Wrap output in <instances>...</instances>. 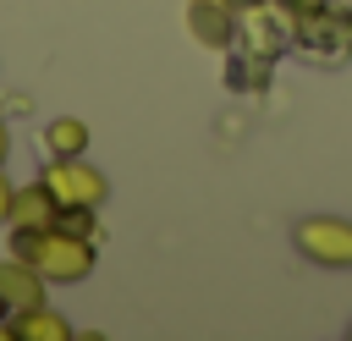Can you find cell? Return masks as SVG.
Instances as JSON below:
<instances>
[{
  "label": "cell",
  "mask_w": 352,
  "mask_h": 341,
  "mask_svg": "<svg viewBox=\"0 0 352 341\" xmlns=\"http://www.w3.org/2000/svg\"><path fill=\"white\" fill-rule=\"evenodd\" d=\"M55 226L72 231V236H94V209H88V204H72V209L55 214Z\"/></svg>",
  "instance_id": "cell-9"
},
{
  "label": "cell",
  "mask_w": 352,
  "mask_h": 341,
  "mask_svg": "<svg viewBox=\"0 0 352 341\" xmlns=\"http://www.w3.org/2000/svg\"><path fill=\"white\" fill-rule=\"evenodd\" d=\"M6 154H11V138H6V121H0V165H6Z\"/></svg>",
  "instance_id": "cell-11"
},
{
  "label": "cell",
  "mask_w": 352,
  "mask_h": 341,
  "mask_svg": "<svg viewBox=\"0 0 352 341\" xmlns=\"http://www.w3.org/2000/svg\"><path fill=\"white\" fill-rule=\"evenodd\" d=\"M192 6H231V0H192Z\"/></svg>",
  "instance_id": "cell-12"
},
{
  "label": "cell",
  "mask_w": 352,
  "mask_h": 341,
  "mask_svg": "<svg viewBox=\"0 0 352 341\" xmlns=\"http://www.w3.org/2000/svg\"><path fill=\"white\" fill-rule=\"evenodd\" d=\"M0 302H6L11 314L38 308V302H44V275H38L28 258H6V264H0Z\"/></svg>",
  "instance_id": "cell-4"
},
{
  "label": "cell",
  "mask_w": 352,
  "mask_h": 341,
  "mask_svg": "<svg viewBox=\"0 0 352 341\" xmlns=\"http://www.w3.org/2000/svg\"><path fill=\"white\" fill-rule=\"evenodd\" d=\"M44 148H50V160H72V154L88 148V126L77 116H60V121L44 126Z\"/></svg>",
  "instance_id": "cell-6"
},
{
  "label": "cell",
  "mask_w": 352,
  "mask_h": 341,
  "mask_svg": "<svg viewBox=\"0 0 352 341\" xmlns=\"http://www.w3.org/2000/svg\"><path fill=\"white\" fill-rule=\"evenodd\" d=\"M297 248L324 264V270H352V220H336V214H314V220H297Z\"/></svg>",
  "instance_id": "cell-3"
},
{
  "label": "cell",
  "mask_w": 352,
  "mask_h": 341,
  "mask_svg": "<svg viewBox=\"0 0 352 341\" xmlns=\"http://www.w3.org/2000/svg\"><path fill=\"white\" fill-rule=\"evenodd\" d=\"M11 253L28 258L44 280H82L94 270V242L88 236H72L60 226H50V231H16L11 236Z\"/></svg>",
  "instance_id": "cell-1"
},
{
  "label": "cell",
  "mask_w": 352,
  "mask_h": 341,
  "mask_svg": "<svg viewBox=\"0 0 352 341\" xmlns=\"http://www.w3.org/2000/svg\"><path fill=\"white\" fill-rule=\"evenodd\" d=\"M11 198H16V187H11L6 170H0V220H11Z\"/></svg>",
  "instance_id": "cell-10"
},
{
  "label": "cell",
  "mask_w": 352,
  "mask_h": 341,
  "mask_svg": "<svg viewBox=\"0 0 352 341\" xmlns=\"http://www.w3.org/2000/svg\"><path fill=\"white\" fill-rule=\"evenodd\" d=\"M55 214H60V204H55V192H50L44 182L16 187V198H11V226H16V231H50Z\"/></svg>",
  "instance_id": "cell-5"
},
{
  "label": "cell",
  "mask_w": 352,
  "mask_h": 341,
  "mask_svg": "<svg viewBox=\"0 0 352 341\" xmlns=\"http://www.w3.org/2000/svg\"><path fill=\"white\" fill-rule=\"evenodd\" d=\"M38 182L55 192V204H60V209H72V204H88V209H99V198L110 192L104 170H94L82 154H72V160H50Z\"/></svg>",
  "instance_id": "cell-2"
},
{
  "label": "cell",
  "mask_w": 352,
  "mask_h": 341,
  "mask_svg": "<svg viewBox=\"0 0 352 341\" xmlns=\"http://www.w3.org/2000/svg\"><path fill=\"white\" fill-rule=\"evenodd\" d=\"M220 11H226V6H192V33H204L209 44H220V38H226V22H220Z\"/></svg>",
  "instance_id": "cell-8"
},
{
  "label": "cell",
  "mask_w": 352,
  "mask_h": 341,
  "mask_svg": "<svg viewBox=\"0 0 352 341\" xmlns=\"http://www.w3.org/2000/svg\"><path fill=\"white\" fill-rule=\"evenodd\" d=\"M16 336H22V341H66L72 330H66V319H60V314H50V308L38 302V308L16 314Z\"/></svg>",
  "instance_id": "cell-7"
}]
</instances>
